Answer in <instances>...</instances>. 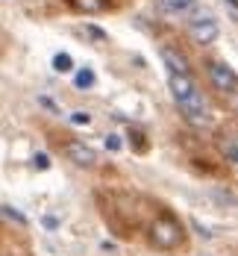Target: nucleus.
<instances>
[{"label": "nucleus", "mask_w": 238, "mask_h": 256, "mask_svg": "<svg viewBox=\"0 0 238 256\" xmlns=\"http://www.w3.org/2000/svg\"><path fill=\"white\" fill-rule=\"evenodd\" d=\"M53 71H59V74L74 71V59H71V53H56V56H53Z\"/></svg>", "instance_id": "9b49d317"}, {"label": "nucleus", "mask_w": 238, "mask_h": 256, "mask_svg": "<svg viewBox=\"0 0 238 256\" xmlns=\"http://www.w3.org/2000/svg\"><path fill=\"white\" fill-rule=\"evenodd\" d=\"M168 86H171V94H174V100H177V106H180V112H183L185 121H188L191 127H209V121H212L209 106L203 100V94L197 92L191 74H171Z\"/></svg>", "instance_id": "f257e3e1"}, {"label": "nucleus", "mask_w": 238, "mask_h": 256, "mask_svg": "<svg viewBox=\"0 0 238 256\" xmlns=\"http://www.w3.org/2000/svg\"><path fill=\"white\" fill-rule=\"evenodd\" d=\"M94 82H97V77H94V71H91V68H79L77 74H74V86L82 88V92H85V88H91Z\"/></svg>", "instance_id": "1a4fd4ad"}, {"label": "nucleus", "mask_w": 238, "mask_h": 256, "mask_svg": "<svg viewBox=\"0 0 238 256\" xmlns=\"http://www.w3.org/2000/svg\"><path fill=\"white\" fill-rule=\"evenodd\" d=\"M150 244L159 250H177L185 244V230L183 224L174 218V212H159L156 218L150 221Z\"/></svg>", "instance_id": "f03ea898"}, {"label": "nucleus", "mask_w": 238, "mask_h": 256, "mask_svg": "<svg viewBox=\"0 0 238 256\" xmlns=\"http://www.w3.org/2000/svg\"><path fill=\"white\" fill-rule=\"evenodd\" d=\"M106 150H112V154H118V150H121V136H115V132H112V136H106Z\"/></svg>", "instance_id": "2eb2a0df"}, {"label": "nucleus", "mask_w": 238, "mask_h": 256, "mask_svg": "<svg viewBox=\"0 0 238 256\" xmlns=\"http://www.w3.org/2000/svg\"><path fill=\"white\" fill-rule=\"evenodd\" d=\"M44 227H47V230H56V227H59V221H56V218H44Z\"/></svg>", "instance_id": "a211bd4d"}, {"label": "nucleus", "mask_w": 238, "mask_h": 256, "mask_svg": "<svg viewBox=\"0 0 238 256\" xmlns=\"http://www.w3.org/2000/svg\"><path fill=\"white\" fill-rule=\"evenodd\" d=\"M32 165H35L38 171H47V168H50V156L47 154H35L32 156Z\"/></svg>", "instance_id": "4468645a"}, {"label": "nucleus", "mask_w": 238, "mask_h": 256, "mask_svg": "<svg viewBox=\"0 0 238 256\" xmlns=\"http://www.w3.org/2000/svg\"><path fill=\"white\" fill-rule=\"evenodd\" d=\"M206 71H209V80L212 86L224 94V98H233L238 106V74L227 65V62H209L206 65Z\"/></svg>", "instance_id": "7ed1b4c3"}, {"label": "nucleus", "mask_w": 238, "mask_h": 256, "mask_svg": "<svg viewBox=\"0 0 238 256\" xmlns=\"http://www.w3.org/2000/svg\"><path fill=\"white\" fill-rule=\"evenodd\" d=\"M38 103H41L44 109H50V112H59V109H56V103H53L50 98H38Z\"/></svg>", "instance_id": "f3484780"}, {"label": "nucleus", "mask_w": 238, "mask_h": 256, "mask_svg": "<svg viewBox=\"0 0 238 256\" xmlns=\"http://www.w3.org/2000/svg\"><path fill=\"white\" fill-rule=\"evenodd\" d=\"M188 32H191V38H194L197 44H212V42L218 38V24H215L212 18H197V21H191Z\"/></svg>", "instance_id": "20e7f679"}, {"label": "nucleus", "mask_w": 238, "mask_h": 256, "mask_svg": "<svg viewBox=\"0 0 238 256\" xmlns=\"http://www.w3.org/2000/svg\"><path fill=\"white\" fill-rule=\"evenodd\" d=\"M65 154H68L71 162H77L82 168H91V165L97 162V154H94L88 144H82V142H68V144H65Z\"/></svg>", "instance_id": "39448f33"}, {"label": "nucleus", "mask_w": 238, "mask_h": 256, "mask_svg": "<svg viewBox=\"0 0 238 256\" xmlns=\"http://www.w3.org/2000/svg\"><path fill=\"white\" fill-rule=\"evenodd\" d=\"M221 154L227 156L230 162H236L238 165V136H230V138L221 142Z\"/></svg>", "instance_id": "9d476101"}, {"label": "nucleus", "mask_w": 238, "mask_h": 256, "mask_svg": "<svg viewBox=\"0 0 238 256\" xmlns=\"http://www.w3.org/2000/svg\"><path fill=\"white\" fill-rule=\"evenodd\" d=\"M71 124H77V127H88V124H91V115L82 112V109H77V112H71Z\"/></svg>", "instance_id": "f8f14e48"}, {"label": "nucleus", "mask_w": 238, "mask_h": 256, "mask_svg": "<svg viewBox=\"0 0 238 256\" xmlns=\"http://www.w3.org/2000/svg\"><path fill=\"white\" fill-rule=\"evenodd\" d=\"M162 62L171 68V74H188V59L174 48H162Z\"/></svg>", "instance_id": "423d86ee"}, {"label": "nucleus", "mask_w": 238, "mask_h": 256, "mask_svg": "<svg viewBox=\"0 0 238 256\" xmlns=\"http://www.w3.org/2000/svg\"><path fill=\"white\" fill-rule=\"evenodd\" d=\"M3 218H9V221H18V224H26V218L21 212H15L9 204H3Z\"/></svg>", "instance_id": "ddd939ff"}, {"label": "nucleus", "mask_w": 238, "mask_h": 256, "mask_svg": "<svg viewBox=\"0 0 238 256\" xmlns=\"http://www.w3.org/2000/svg\"><path fill=\"white\" fill-rule=\"evenodd\" d=\"M227 3H230V6H233V9L238 12V0H227Z\"/></svg>", "instance_id": "6ab92c4d"}, {"label": "nucleus", "mask_w": 238, "mask_h": 256, "mask_svg": "<svg viewBox=\"0 0 238 256\" xmlns=\"http://www.w3.org/2000/svg\"><path fill=\"white\" fill-rule=\"evenodd\" d=\"M77 12H85V15H100L109 9V3L106 0H68Z\"/></svg>", "instance_id": "6e6552de"}, {"label": "nucleus", "mask_w": 238, "mask_h": 256, "mask_svg": "<svg viewBox=\"0 0 238 256\" xmlns=\"http://www.w3.org/2000/svg\"><path fill=\"white\" fill-rule=\"evenodd\" d=\"M85 32H88L91 38H97V42H106V32H103V30H100V26L88 24V26H85Z\"/></svg>", "instance_id": "dca6fc26"}, {"label": "nucleus", "mask_w": 238, "mask_h": 256, "mask_svg": "<svg viewBox=\"0 0 238 256\" xmlns=\"http://www.w3.org/2000/svg\"><path fill=\"white\" fill-rule=\"evenodd\" d=\"M197 0H156V9L165 15H183L188 9H194Z\"/></svg>", "instance_id": "0eeeda50"}]
</instances>
